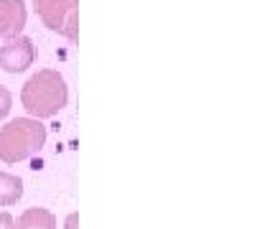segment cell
<instances>
[{"label": "cell", "instance_id": "1", "mask_svg": "<svg viewBox=\"0 0 262 229\" xmlns=\"http://www.w3.org/2000/svg\"><path fill=\"white\" fill-rule=\"evenodd\" d=\"M69 99V89L64 76L56 69H41L23 84L20 102L33 120L54 117Z\"/></svg>", "mask_w": 262, "mask_h": 229}, {"label": "cell", "instance_id": "2", "mask_svg": "<svg viewBox=\"0 0 262 229\" xmlns=\"http://www.w3.org/2000/svg\"><path fill=\"white\" fill-rule=\"evenodd\" d=\"M46 143V128L41 120L18 117L0 128V160L3 163H20L33 158Z\"/></svg>", "mask_w": 262, "mask_h": 229}, {"label": "cell", "instance_id": "3", "mask_svg": "<svg viewBox=\"0 0 262 229\" xmlns=\"http://www.w3.org/2000/svg\"><path fill=\"white\" fill-rule=\"evenodd\" d=\"M41 23L69 41L79 38V0H33Z\"/></svg>", "mask_w": 262, "mask_h": 229}, {"label": "cell", "instance_id": "4", "mask_svg": "<svg viewBox=\"0 0 262 229\" xmlns=\"http://www.w3.org/2000/svg\"><path fill=\"white\" fill-rule=\"evenodd\" d=\"M33 41L26 36H15L8 38L0 46V69L8 74H20L33 64Z\"/></svg>", "mask_w": 262, "mask_h": 229}, {"label": "cell", "instance_id": "5", "mask_svg": "<svg viewBox=\"0 0 262 229\" xmlns=\"http://www.w3.org/2000/svg\"><path fill=\"white\" fill-rule=\"evenodd\" d=\"M26 3L23 0H0V38H15L26 28Z\"/></svg>", "mask_w": 262, "mask_h": 229}, {"label": "cell", "instance_id": "6", "mask_svg": "<svg viewBox=\"0 0 262 229\" xmlns=\"http://www.w3.org/2000/svg\"><path fill=\"white\" fill-rule=\"evenodd\" d=\"M15 229H56V217L49 209L33 206V209H26L18 217Z\"/></svg>", "mask_w": 262, "mask_h": 229}, {"label": "cell", "instance_id": "7", "mask_svg": "<svg viewBox=\"0 0 262 229\" xmlns=\"http://www.w3.org/2000/svg\"><path fill=\"white\" fill-rule=\"evenodd\" d=\"M23 196V181L13 173L0 171V206H13Z\"/></svg>", "mask_w": 262, "mask_h": 229}, {"label": "cell", "instance_id": "8", "mask_svg": "<svg viewBox=\"0 0 262 229\" xmlns=\"http://www.w3.org/2000/svg\"><path fill=\"white\" fill-rule=\"evenodd\" d=\"M10 107H13V94L0 84V120H5V117H8Z\"/></svg>", "mask_w": 262, "mask_h": 229}, {"label": "cell", "instance_id": "9", "mask_svg": "<svg viewBox=\"0 0 262 229\" xmlns=\"http://www.w3.org/2000/svg\"><path fill=\"white\" fill-rule=\"evenodd\" d=\"M0 229H15V219L8 212H0Z\"/></svg>", "mask_w": 262, "mask_h": 229}, {"label": "cell", "instance_id": "10", "mask_svg": "<svg viewBox=\"0 0 262 229\" xmlns=\"http://www.w3.org/2000/svg\"><path fill=\"white\" fill-rule=\"evenodd\" d=\"M77 224H79V214H69L67 217V229H77Z\"/></svg>", "mask_w": 262, "mask_h": 229}]
</instances>
